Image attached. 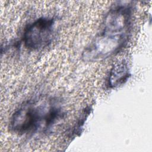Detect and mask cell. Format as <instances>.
<instances>
[{
    "mask_svg": "<svg viewBox=\"0 0 152 152\" xmlns=\"http://www.w3.org/2000/svg\"><path fill=\"white\" fill-rule=\"evenodd\" d=\"M132 6L129 2H117L107 12L100 31L84 50L88 62L104 59L119 52L126 43L132 27Z\"/></svg>",
    "mask_w": 152,
    "mask_h": 152,
    "instance_id": "1",
    "label": "cell"
},
{
    "mask_svg": "<svg viewBox=\"0 0 152 152\" xmlns=\"http://www.w3.org/2000/svg\"><path fill=\"white\" fill-rule=\"evenodd\" d=\"M58 102L53 99H33L21 104L11 116L9 128L20 135L46 132L63 117Z\"/></svg>",
    "mask_w": 152,
    "mask_h": 152,
    "instance_id": "2",
    "label": "cell"
},
{
    "mask_svg": "<svg viewBox=\"0 0 152 152\" xmlns=\"http://www.w3.org/2000/svg\"><path fill=\"white\" fill-rule=\"evenodd\" d=\"M55 20L50 17H40L25 28L23 36L24 46L32 50L42 49L52 42L54 33Z\"/></svg>",
    "mask_w": 152,
    "mask_h": 152,
    "instance_id": "3",
    "label": "cell"
},
{
    "mask_svg": "<svg viewBox=\"0 0 152 152\" xmlns=\"http://www.w3.org/2000/svg\"><path fill=\"white\" fill-rule=\"evenodd\" d=\"M131 76L127 63L125 61L118 62L111 69L107 80L108 88H116L125 84Z\"/></svg>",
    "mask_w": 152,
    "mask_h": 152,
    "instance_id": "4",
    "label": "cell"
},
{
    "mask_svg": "<svg viewBox=\"0 0 152 152\" xmlns=\"http://www.w3.org/2000/svg\"><path fill=\"white\" fill-rule=\"evenodd\" d=\"M90 111H91V109L90 107H88V108L86 107V109L84 110L83 113L80 118V119L77 122L74 128V131H73L74 134H77V133L81 132V129L82 128V127L84 125L85 119H86V118H87L88 115L90 113Z\"/></svg>",
    "mask_w": 152,
    "mask_h": 152,
    "instance_id": "5",
    "label": "cell"
}]
</instances>
